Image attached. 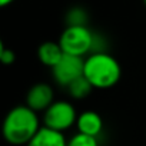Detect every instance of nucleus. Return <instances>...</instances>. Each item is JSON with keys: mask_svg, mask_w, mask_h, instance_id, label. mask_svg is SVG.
Segmentation results:
<instances>
[{"mask_svg": "<svg viewBox=\"0 0 146 146\" xmlns=\"http://www.w3.org/2000/svg\"><path fill=\"white\" fill-rule=\"evenodd\" d=\"M69 95L73 99H85L86 96H89L93 90V86L89 83V80L85 76H80L79 79H76L75 82H72L67 88Z\"/></svg>", "mask_w": 146, "mask_h": 146, "instance_id": "nucleus-10", "label": "nucleus"}, {"mask_svg": "<svg viewBox=\"0 0 146 146\" xmlns=\"http://www.w3.org/2000/svg\"><path fill=\"white\" fill-rule=\"evenodd\" d=\"M26 146H67V139L62 132L42 126Z\"/></svg>", "mask_w": 146, "mask_h": 146, "instance_id": "nucleus-8", "label": "nucleus"}, {"mask_svg": "<svg viewBox=\"0 0 146 146\" xmlns=\"http://www.w3.org/2000/svg\"><path fill=\"white\" fill-rule=\"evenodd\" d=\"M54 102V90L49 83H36L33 85L27 95H26V105L37 112H44L50 108V105Z\"/></svg>", "mask_w": 146, "mask_h": 146, "instance_id": "nucleus-6", "label": "nucleus"}, {"mask_svg": "<svg viewBox=\"0 0 146 146\" xmlns=\"http://www.w3.org/2000/svg\"><path fill=\"white\" fill-rule=\"evenodd\" d=\"M143 5H145V6H146V0H143Z\"/></svg>", "mask_w": 146, "mask_h": 146, "instance_id": "nucleus-15", "label": "nucleus"}, {"mask_svg": "<svg viewBox=\"0 0 146 146\" xmlns=\"http://www.w3.org/2000/svg\"><path fill=\"white\" fill-rule=\"evenodd\" d=\"M13 2H15V0H0V6H2V7H6V6L12 5Z\"/></svg>", "mask_w": 146, "mask_h": 146, "instance_id": "nucleus-14", "label": "nucleus"}, {"mask_svg": "<svg viewBox=\"0 0 146 146\" xmlns=\"http://www.w3.org/2000/svg\"><path fill=\"white\" fill-rule=\"evenodd\" d=\"M67 26H86L88 23V13L82 7H73L66 15Z\"/></svg>", "mask_w": 146, "mask_h": 146, "instance_id": "nucleus-11", "label": "nucleus"}, {"mask_svg": "<svg viewBox=\"0 0 146 146\" xmlns=\"http://www.w3.org/2000/svg\"><path fill=\"white\" fill-rule=\"evenodd\" d=\"M63 56H64V52L62 46L59 44V42L47 40V42H43L37 49V57L40 63L50 69H53L63 59Z\"/></svg>", "mask_w": 146, "mask_h": 146, "instance_id": "nucleus-9", "label": "nucleus"}, {"mask_svg": "<svg viewBox=\"0 0 146 146\" xmlns=\"http://www.w3.org/2000/svg\"><path fill=\"white\" fill-rule=\"evenodd\" d=\"M67 146H99V140L98 137L88 136L78 132L67 140Z\"/></svg>", "mask_w": 146, "mask_h": 146, "instance_id": "nucleus-12", "label": "nucleus"}, {"mask_svg": "<svg viewBox=\"0 0 146 146\" xmlns=\"http://www.w3.org/2000/svg\"><path fill=\"white\" fill-rule=\"evenodd\" d=\"M64 54L83 57L96 50V37L88 26H66L59 37Z\"/></svg>", "mask_w": 146, "mask_h": 146, "instance_id": "nucleus-3", "label": "nucleus"}, {"mask_svg": "<svg viewBox=\"0 0 146 146\" xmlns=\"http://www.w3.org/2000/svg\"><path fill=\"white\" fill-rule=\"evenodd\" d=\"M83 69H85L83 57L64 54L63 59L52 69V76L59 86L67 88L72 82L83 76Z\"/></svg>", "mask_w": 146, "mask_h": 146, "instance_id": "nucleus-5", "label": "nucleus"}, {"mask_svg": "<svg viewBox=\"0 0 146 146\" xmlns=\"http://www.w3.org/2000/svg\"><path fill=\"white\" fill-rule=\"evenodd\" d=\"M0 60L3 64H12L16 60V54L12 49H7L5 44H0Z\"/></svg>", "mask_w": 146, "mask_h": 146, "instance_id": "nucleus-13", "label": "nucleus"}, {"mask_svg": "<svg viewBox=\"0 0 146 146\" xmlns=\"http://www.w3.org/2000/svg\"><path fill=\"white\" fill-rule=\"evenodd\" d=\"M76 127L79 133L98 137L103 132V119L95 110H85L78 116Z\"/></svg>", "mask_w": 146, "mask_h": 146, "instance_id": "nucleus-7", "label": "nucleus"}, {"mask_svg": "<svg viewBox=\"0 0 146 146\" xmlns=\"http://www.w3.org/2000/svg\"><path fill=\"white\" fill-rule=\"evenodd\" d=\"M78 112L67 100H54L49 109L43 112V126L57 132H64L72 126H76Z\"/></svg>", "mask_w": 146, "mask_h": 146, "instance_id": "nucleus-4", "label": "nucleus"}, {"mask_svg": "<svg viewBox=\"0 0 146 146\" xmlns=\"http://www.w3.org/2000/svg\"><path fill=\"white\" fill-rule=\"evenodd\" d=\"M83 76L93 89H110L119 83L122 67L115 56L108 52H95L85 57Z\"/></svg>", "mask_w": 146, "mask_h": 146, "instance_id": "nucleus-2", "label": "nucleus"}, {"mask_svg": "<svg viewBox=\"0 0 146 146\" xmlns=\"http://www.w3.org/2000/svg\"><path fill=\"white\" fill-rule=\"evenodd\" d=\"M40 119L27 105L10 109L3 120V137L13 146H26L40 129Z\"/></svg>", "mask_w": 146, "mask_h": 146, "instance_id": "nucleus-1", "label": "nucleus"}]
</instances>
